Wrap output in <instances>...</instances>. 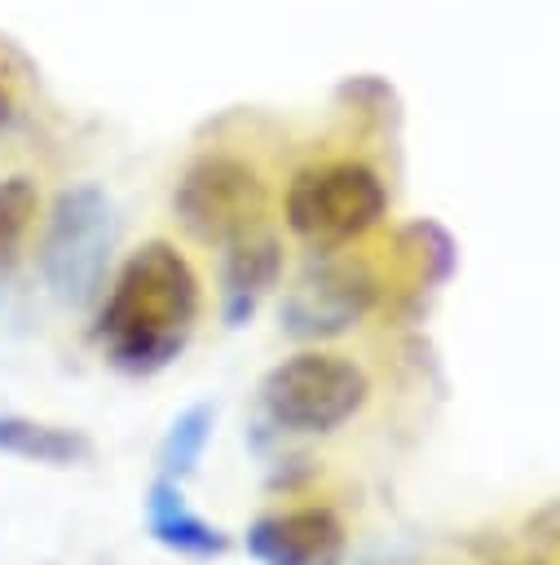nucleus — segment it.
I'll return each mask as SVG.
<instances>
[{
	"instance_id": "11",
	"label": "nucleus",
	"mask_w": 560,
	"mask_h": 565,
	"mask_svg": "<svg viewBox=\"0 0 560 565\" xmlns=\"http://www.w3.org/2000/svg\"><path fill=\"white\" fill-rule=\"evenodd\" d=\"M35 185L26 177H9L0 181V265L22 247L31 221H35Z\"/></svg>"
},
{
	"instance_id": "1",
	"label": "nucleus",
	"mask_w": 560,
	"mask_h": 565,
	"mask_svg": "<svg viewBox=\"0 0 560 565\" xmlns=\"http://www.w3.org/2000/svg\"><path fill=\"white\" fill-rule=\"evenodd\" d=\"M198 322V278L172 243L137 247L110 282L97 318V340L123 371L168 366Z\"/></svg>"
},
{
	"instance_id": "4",
	"label": "nucleus",
	"mask_w": 560,
	"mask_h": 565,
	"mask_svg": "<svg viewBox=\"0 0 560 565\" xmlns=\"http://www.w3.org/2000/svg\"><path fill=\"white\" fill-rule=\"evenodd\" d=\"M110 238H115L110 199L93 185L66 190L49 216V234L40 247V265H44L53 296H62L71 305L88 300L101 287Z\"/></svg>"
},
{
	"instance_id": "10",
	"label": "nucleus",
	"mask_w": 560,
	"mask_h": 565,
	"mask_svg": "<svg viewBox=\"0 0 560 565\" xmlns=\"http://www.w3.org/2000/svg\"><path fill=\"white\" fill-rule=\"evenodd\" d=\"M207 437H212V406H207V402H198V406L181 411V415L172 419L168 437H163V450H159L163 477H176V481H181V477L198 463V455H203Z\"/></svg>"
},
{
	"instance_id": "5",
	"label": "nucleus",
	"mask_w": 560,
	"mask_h": 565,
	"mask_svg": "<svg viewBox=\"0 0 560 565\" xmlns=\"http://www.w3.org/2000/svg\"><path fill=\"white\" fill-rule=\"evenodd\" d=\"M260 203V181L238 159H203L176 190V212L203 243H238L251 234Z\"/></svg>"
},
{
	"instance_id": "6",
	"label": "nucleus",
	"mask_w": 560,
	"mask_h": 565,
	"mask_svg": "<svg viewBox=\"0 0 560 565\" xmlns=\"http://www.w3.org/2000/svg\"><path fill=\"white\" fill-rule=\"evenodd\" d=\"M344 539V521L322 503L269 512L247 525V552L260 565H335Z\"/></svg>"
},
{
	"instance_id": "12",
	"label": "nucleus",
	"mask_w": 560,
	"mask_h": 565,
	"mask_svg": "<svg viewBox=\"0 0 560 565\" xmlns=\"http://www.w3.org/2000/svg\"><path fill=\"white\" fill-rule=\"evenodd\" d=\"M4 119H9V88H4V79H0V128H4Z\"/></svg>"
},
{
	"instance_id": "9",
	"label": "nucleus",
	"mask_w": 560,
	"mask_h": 565,
	"mask_svg": "<svg viewBox=\"0 0 560 565\" xmlns=\"http://www.w3.org/2000/svg\"><path fill=\"white\" fill-rule=\"evenodd\" d=\"M278 274V247L269 234H243L229 252V274H225V296H229V318H243V309H251L256 291L269 287Z\"/></svg>"
},
{
	"instance_id": "8",
	"label": "nucleus",
	"mask_w": 560,
	"mask_h": 565,
	"mask_svg": "<svg viewBox=\"0 0 560 565\" xmlns=\"http://www.w3.org/2000/svg\"><path fill=\"white\" fill-rule=\"evenodd\" d=\"M0 450L18 455V459H35V463H75L88 455V441L71 428H53V424H35L26 415H0Z\"/></svg>"
},
{
	"instance_id": "7",
	"label": "nucleus",
	"mask_w": 560,
	"mask_h": 565,
	"mask_svg": "<svg viewBox=\"0 0 560 565\" xmlns=\"http://www.w3.org/2000/svg\"><path fill=\"white\" fill-rule=\"evenodd\" d=\"M146 525H150V534L163 547H172L181 556H194V561H212V556H220L229 547V539L185 503L176 477H159L150 486V494H146Z\"/></svg>"
},
{
	"instance_id": "3",
	"label": "nucleus",
	"mask_w": 560,
	"mask_h": 565,
	"mask_svg": "<svg viewBox=\"0 0 560 565\" xmlns=\"http://www.w3.org/2000/svg\"><path fill=\"white\" fill-rule=\"evenodd\" d=\"M384 181L353 159L304 168L282 199L287 225L309 243V247H344L357 234H366L384 216Z\"/></svg>"
},
{
	"instance_id": "2",
	"label": "nucleus",
	"mask_w": 560,
	"mask_h": 565,
	"mask_svg": "<svg viewBox=\"0 0 560 565\" xmlns=\"http://www.w3.org/2000/svg\"><path fill=\"white\" fill-rule=\"evenodd\" d=\"M366 402V371L353 358L326 349H300L260 380V406L287 433H335Z\"/></svg>"
}]
</instances>
